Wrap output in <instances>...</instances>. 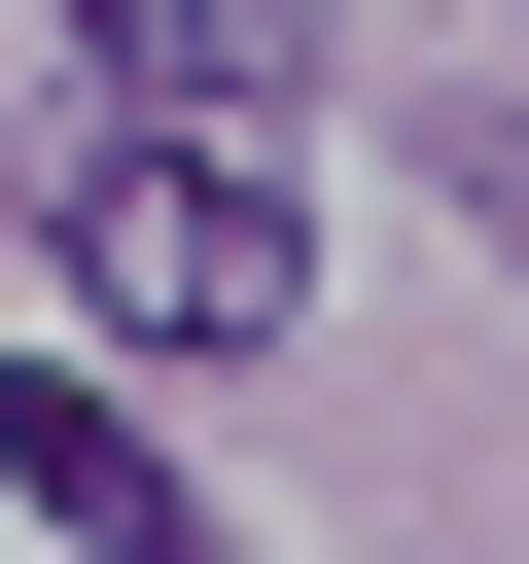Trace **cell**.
<instances>
[{
    "label": "cell",
    "instance_id": "1",
    "mask_svg": "<svg viewBox=\"0 0 529 564\" xmlns=\"http://www.w3.org/2000/svg\"><path fill=\"white\" fill-rule=\"evenodd\" d=\"M35 247H71V317H106V352H282V317H317L282 141H176V106H106V176H71Z\"/></svg>",
    "mask_w": 529,
    "mask_h": 564
},
{
    "label": "cell",
    "instance_id": "2",
    "mask_svg": "<svg viewBox=\"0 0 529 564\" xmlns=\"http://www.w3.org/2000/svg\"><path fill=\"white\" fill-rule=\"evenodd\" d=\"M0 494H35L71 564H247V529H212V494H176V458H141V423H106L71 352H0Z\"/></svg>",
    "mask_w": 529,
    "mask_h": 564
},
{
    "label": "cell",
    "instance_id": "3",
    "mask_svg": "<svg viewBox=\"0 0 529 564\" xmlns=\"http://www.w3.org/2000/svg\"><path fill=\"white\" fill-rule=\"evenodd\" d=\"M106 35V106H176V141H282V70H317V0H71Z\"/></svg>",
    "mask_w": 529,
    "mask_h": 564
}]
</instances>
